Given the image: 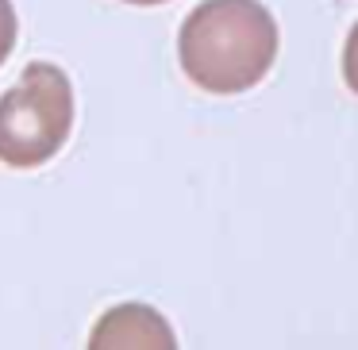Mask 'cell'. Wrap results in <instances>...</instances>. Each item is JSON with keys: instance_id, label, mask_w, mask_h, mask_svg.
I'll return each mask as SVG.
<instances>
[{"instance_id": "1", "label": "cell", "mask_w": 358, "mask_h": 350, "mask_svg": "<svg viewBox=\"0 0 358 350\" xmlns=\"http://www.w3.org/2000/svg\"><path fill=\"white\" fill-rule=\"evenodd\" d=\"M178 58L204 93H247L278 58V20L262 0H201L181 24Z\"/></svg>"}, {"instance_id": "2", "label": "cell", "mask_w": 358, "mask_h": 350, "mask_svg": "<svg viewBox=\"0 0 358 350\" xmlns=\"http://www.w3.org/2000/svg\"><path fill=\"white\" fill-rule=\"evenodd\" d=\"M73 127V85L55 62H31L0 96V162L43 166L66 147Z\"/></svg>"}, {"instance_id": "3", "label": "cell", "mask_w": 358, "mask_h": 350, "mask_svg": "<svg viewBox=\"0 0 358 350\" xmlns=\"http://www.w3.org/2000/svg\"><path fill=\"white\" fill-rule=\"evenodd\" d=\"M89 350H178L173 327L150 304H116L93 323Z\"/></svg>"}, {"instance_id": "4", "label": "cell", "mask_w": 358, "mask_h": 350, "mask_svg": "<svg viewBox=\"0 0 358 350\" xmlns=\"http://www.w3.org/2000/svg\"><path fill=\"white\" fill-rule=\"evenodd\" d=\"M12 47H16V8L12 0H0V66L8 62Z\"/></svg>"}, {"instance_id": "5", "label": "cell", "mask_w": 358, "mask_h": 350, "mask_svg": "<svg viewBox=\"0 0 358 350\" xmlns=\"http://www.w3.org/2000/svg\"><path fill=\"white\" fill-rule=\"evenodd\" d=\"M343 81H347V89L358 96V24L350 27L347 47H343Z\"/></svg>"}, {"instance_id": "6", "label": "cell", "mask_w": 358, "mask_h": 350, "mask_svg": "<svg viewBox=\"0 0 358 350\" xmlns=\"http://www.w3.org/2000/svg\"><path fill=\"white\" fill-rule=\"evenodd\" d=\"M124 4H143V8H150V4H166V0H124Z\"/></svg>"}]
</instances>
